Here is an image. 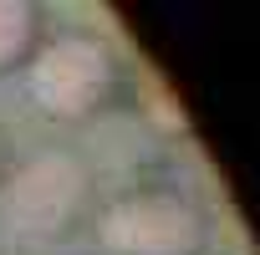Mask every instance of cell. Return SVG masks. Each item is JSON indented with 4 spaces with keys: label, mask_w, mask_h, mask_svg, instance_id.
Listing matches in <instances>:
<instances>
[{
    "label": "cell",
    "mask_w": 260,
    "mask_h": 255,
    "mask_svg": "<svg viewBox=\"0 0 260 255\" xmlns=\"http://www.w3.org/2000/svg\"><path fill=\"white\" fill-rule=\"evenodd\" d=\"M92 204V169L77 148L46 143L0 179V225L26 245H61Z\"/></svg>",
    "instance_id": "cell-1"
},
{
    "label": "cell",
    "mask_w": 260,
    "mask_h": 255,
    "mask_svg": "<svg viewBox=\"0 0 260 255\" xmlns=\"http://www.w3.org/2000/svg\"><path fill=\"white\" fill-rule=\"evenodd\" d=\"M122 82V61L97 31H56L41 36L36 56L26 61V97L51 122H87L97 117Z\"/></svg>",
    "instance_id": "cell-2"
},
{
    "label": "cell",
    "mask_w": 260,
    "mask_h": 255,
    "mask_svg": "<svg viewBox=\"0 0 260 255\" xmlns=\"http://www.w3.org/2000/svg\"><path fill=\"white\" fill-rule=\"evenodd\" d=\"M204 235V209L169 184L122 189L92 214V240L102 255H199Z\"/></svg>",
    "instance_id": "cell-3"
},
{
    "label": "cell",
    "mask_w": 260,
    "mask_h": 255,
    "mask_svg": "<svg viewBox=\"0 0 260 255\" xmlns=\"http://www.w3.org/2000/svg\"><path fill=\"white\" fill-rule=\"evenodd\" d=\"M41 36H46V21H41L36 0H0V77L26 72Z\"/></svg>",
    "instance_id": "cell-4"
},
{
    "label": "cell",
    "mask_w": 260,
    "mask_h": 255,
    "mask_svg": "<svg viewBox=\"0 0 260 255\" xmlns=\"http://www.w3.org/2000/svg\"><path fill=\"white\" fill-rule=\"evenodd\" d=\"M6 169H11V138H6V128H0V179H6Z\"/></svg>",
    "instance_id": "cell-5"
}]
</instances>
